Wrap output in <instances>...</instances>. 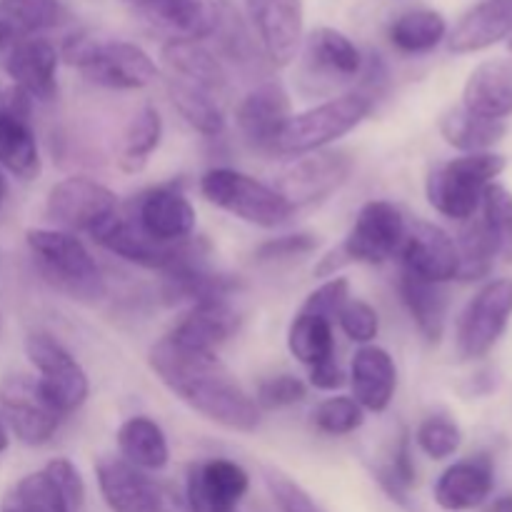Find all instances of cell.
I'll list each match as a JSON object with an SVG mask.
<instances>
[{
	"mask_svg": "<svg viewBox=\"0 0 512 512\" xmlns=\"http://www.w3.org/2000/svg\"><path fill=\"white\" fill-rule=\"evenodd\" d=\"M148 365L160 383L190 410L233 433H255L260 408L215 353H195L160 338L148 350Z\"/></svg>",
	"mask_w": 512,
	"mask_h": 512,
	"instance_id": "obj_1",
	"label": "cell"
},
{
	"mask_svg": "<svg viewBox=\"0 0 512 512\" xmlns=\"http://www.w3.org/2000/svg\"><path fill=\"white\" fill-rule=\"evenodd\" d=\"M25 243L43 278L70 300L98 303L105 298L103 273L78 235L58 228H30Z\"/></svg>",
	"mask_w": 512,
	"mask_h": 512,
	"instance_id": "obj_2",
	"label": "cell"
},
{
	"mask_svg": "<svg viewBox=\"0 0 512 512\" xmlns=\"http://www.w3.org/2000/svg\"><path fill=\"white\" fill-rule=\"evenodd\" d=\"M60 58L78 68L90 83L110 90H140L158 78L155 60L128 40H100L75 33L63 43Z\"/></svg>",
	"mask_w": 512,
	"mask_h": 512,
	"instance_id": "obj_3",
	"label": "cell"
},
{
	"mask_svg": "<svg viewBox=\"0 0 512 512\" xmlns=\"http://www.w3.org/2000/svg\"><path fill=\"white\" fill-rule=\"evenodd\" d=\"M505 170V158L498 153H468L435 165L425 180L428 203L450 220L475 218L485 188Z\"/></svg>",
	"mask_w": 512,
	"mask_h": 512,
	"instance_id": "obj_4",
	"label": "cell"
},
{
	"mask_svg": "<svg viewBox=\"0 0 512 512\" xmlns=\"http://www.w3.org/2000/svg\"><path fill=\"white\" fill-rule=\"evenodd\" d=\"M375 108V100L363 93H345L333 100L313 105L303 113L290 115L280 133L275 153L278 155H308L315 150H325L330 143L348 135L350 130L358 128Z\"/></svg>",
	"mask_w": 512,
	"mask_h": 512,
	"instance_id": "obj_5",
	"label": "cell"
},
{
	"mask_svg": "<svg viewBox=\"0 0 512 512\" xmlns=\"http://www.w3.org/2000/svg\"><path fill=\"white\" fill-rule=\"evenodd\" d=\"M200 193L215 208L258 228H278L295 213L288 200L248 173L233 168H210L200 178Z\"/></svg>",
	"mask_w": 512,
	"mask_h": 512,
	"instance_id": "obj_6",
	"label": "cell"
},
{
	"mask_svg": "<svg viewBox=\"0 0 512 512\" xmlns=\"http://www.w3.org/2000/svg\"><path fill=\"white\" fill-rule=\"evenodd\" d=\"M25 355L30 365L38 370L40 390L60 415H70L83 408L90 395L88 375L53 335L43 330L28 333Z\"/></svg>",
	"mask_w": 512,
	"mask_h": 512,
	"instance_id": "obj_7",
	"label": "cell"
},
{
	"mask_svg": "<svg viewBox=\"0 0 512 512\" xmlns=\"http://www.w3.org/2000/svg\"><path fill=\"white\" fill-rule=\"evenodd\" d=\"M45 215L58 230L95 235L118 215V198L108 185L88 175H70L50 188Z\"/></svg>",
	"mask_w": 512,
	"mask_h": 512,
	"instance_id": "obj_8",
	"label": "cell"
},
{
	"mask_svg": "<svg viewBox=\"0 0 512 512\" xmlns=\"http://www.w3.org/2000/svg\"><path fill=\"white\" fill-rule=\"evenodd\" d=\"M98 245H103L110 253L120 255L128 263L140 265L148 270H160V273H173V270L185 268V265L203 263L208 255V243L200 238L183 240V243H155L148 235L140 233L128 218L115 215L103 230L93 235Z\"/></svg>",
	"mask_w": 512,
	"mask_h": 512,
	"instance_id": "obj_9",
	"label": "cell"
},
{
	"mask_svg": "<svg viewBox=\"0 0 512 512\" xmlns=\"http://www.w3.org/2000/svg\"><path fill=\"white\" fill-rule=\"evenodd\" d=\"M0 413L10 433L30 448L50 443L63 420L40 390L38 378L25 373H10L0 380Z\"/></svg>",
	"mask_w": 512,
	"mask_h": 512,
	"instance_id": "obj_10",
	"label": "cell"
},
{
	"mask_svg": "<svg viewBox=\"0 0 512 512\" xmlns=\"http://www.w3.org/2000/svg\"><path fill=\"white\" fill-rule=\"evenodd\" d=\"M512 318V278L490 280L478 290L458 320L455 348L463 360L485 358L503 338Z\"/></svg>",
	"mask_w": 512,
	"mask_h": 512,
	"instance_id": "obj_11",
	"label": "cell"
},
{
	"mask_svg": "<svg viewBox=\"0 0 512 512\" xmlns=\"http://www.w3.org/2000/svg\"><path fill=\"white\" fill-rule=\"evenodd\" d=\"M353 173V158L343 150H315L298 155L283 173L278 175L273 188L290 203V208H310L323 203L338 193L345 180Z\"/></svg>",
	"mask_w": 512,
	"mask_h": 512,
	"instance_id": "obj_12",
	"label": "cell"
},
{
	"mask_svg": "<svg viewBox=\"0 0 512 512\" xmlns=\"http://www.w3.org/2000/svg\"><path fill=\"white\" fill-rule=\"evenodd\" d=\"M405 233L408 223L398 205L390 200H370L358 210L353 228L338 248L348 263L380 265L400 253Z\"/></svg>",
	"mask_w": 512,
	"mask_h": 512,
	"instance_id": "obj_13",
	"label": "cell"
},
{
	"mask_svg": "<svg viewBox=\"0 0 512 512\" xmlns=\"http://www.w3.org/2000/svg\"><path fill=\"white\" fill-rule=\"evenodd\" d=\"M128 220L155 243L170 245L193 238L198 215L188 195L178 185L168 183L140 193Z\"/></svg>",
	"mask_w": 512,
	"mask_h": 512,
	"instance_id": "obj_14",
	"label": "cell"
},
{
	"mask_svg": "<svg viewBox=\"0 0 512 512\" xmlns=\"http://www.w3.org/2000/svg\"><path fill=\"white\" fill-rule=\"evenodd\" d=\"M250 475L228 458L193 463L185 475V503L190 512H238L248 495Z\"/></svg>",
	"mask_w": 512,
	"mask_h": 512,
	"instance_id": "obj_15",
	"label": "cell"
},
{
	"mask_svg": "<svg viewBox=\"0 0 512 512\" xmlns=\"http://www.w3.org/2000/svg\"><path fill=\"white\" fill-rule=\"evenodd\" d=\"M30 105L33 100L15 85L0 98V168L20 180H35L43 170Z\"/></svg>",
	"mask_w": 512,
	"mask_h": 512,
	"instance_id": "obj_16",
	"label": "cell"
},
{
	"mask_svg": "<svg viewBox=\"0 0 512 512\" xmlns=\"http://www.w3.org/2000/svg\"><path fill=\"white\" fill-rule=\"evenodd\" d=\"M250 23L275 68L295 60L305 33L303 0H245Z\"/></svg>",
	"mask_w": 512,
	"mask_h": 512,
	"instance_id": "obj_17",
	"label": "cell"
},
{
	"mask_svg": "<svg viewBox=\"0 0 512 512\" xmlns=\"http://www.w3.org/2000/svg\"><path fill=\"white\" fill-rule=\"evenodd\" d=\"M293 115L290 95L283 83L268 80L260 83L240 100L235 110V125L245 143L258 153H275L280 133Z\"/></svg>",
	"mask_w": 512,
	"mask_h": 512,
	"instance_id": "obj_18",
	"label": "cell"
},
{
	"mask_svg": "<svg viewBox=\"0 0 512 512\" xmlns=\"http://www.w3.org/2000/svg\"><path fill=\"white\" fill-rule=\"evenodd\" d=\"M143 13L168 40H198L223 33L233 20L228 0H150Z\"/></svg>",
	"mask_w": 512,
	"mask_h": 512,
	"instance_id": "obj_19",
	"label": "cell"
},
{
	"mask_svg": "<svg viewBox=\"0 0 512 512\" xmlns=\"http://www.w3.org/2000/svg\"><path fill=\"white\" fill-rule=\"evenodd\" d=\"M403 270L430 280V283H450L458 278L460 255L455 240L440 225L428 220H415L408 228L400 248Z\"/></svg>",
	"mask_w": 512,
	"mask_h": 512,
	"instance_id": "obj_20",
	"label": "cell"
},
{
	"mask_svg": "<svg viewBox=\"0 0 512 512\" xmlns=\"http://www.w3.org/2000/svg\"><path fill=\"white\" fill-rule=\"evenodd\" d=\"M95 478L110 512H160V485L123 458H100L95 465Z\"/></svg>",
	"mask_w": 512,
	"mask_h": 512,
	"instance_id": "obj_21",
	"label": "cell"
},
{
	"mask_svg": "<svg viewBox=\"0 0 512 512\" xmlns=\"http://www.w3.org/2000/svg\"><path fill=\"white\" fill-rule=\"evenodd\" d=\"M240 328V315L228 300H205L190 305L165 338L195 353H215Z\"/></svg>",
	"mask_w": 512,
	"mask_h": 512,
	"instance_id": "obj_22",
	"label": "cell"
},
{
	"mask_svg": "<svg viewBox=\"0 0 512 512\" xmlns=\"http://www.w3.org/2000/svg\"><path fill=\"white\" fill-rule=\"evenodd\" d=\"M60 53L50 40L30 38L13 45L5 58V73L30 100H53L58 95Z\"/></svg>",
	"mask_w": 512,
	"mask_h": 512,
	"instance_id": "obj_23",
	"label": "cell"
},
{
	"mask_svg": "<svg viewBox=\"0 0 512 512\" xmlns=\"http://www.w3.org/2000/svg\"><path fill=\"white\" fill-rule=\"evenodd\" d=\"M353 398L365 413H385L398 390V368L393 355L378 345H360L350 365Z\"/></svg>",
	"mask_w": 512,
	"mask_h": 512,
	"instance_id": "obj_24",
	"label": "cell"
},
{
	"mask_svg": "<svg viewBox=\"0 0 512 512\" xmlns=\"http://www.w3.org/2000/svg\"><path fill=\"white\" fill-rule=\"evenodd\" d=\"M512 35V0H480L448 33V48L458 55L480 53Z\"/></svg>",
	"mask_w": 512,
	"mask_h": 512,
	"instance_id": "obj_25",
	"label": "cell"
},
{
	"mask_svg": "<svg viewBox=\"0 0 512 512\" xmlns=\"http://www.w3.org/2000/svg\"><path fill=\"white\" fill-rule=\"evenodd\" d=\"M495 485L493 465L485 458L460 460L443 470L433 488V498L445 512H468L490 498Z\"/></svg>",
	"mask_w": 512,
	"mask_h": 512,
	"instance_id": "obj_26",
	"label": "cell"
},
{
	"mask_svg": "<svg viewBox=\"0 0 512 512\" xmlns=\"http://www.w3.org/2000/svg\"><path fill=\"white\" fill-rule=\"evenodd\" d=\"M160 60L168 70V78L183 80L218 98L228 90V73L223 63L198 40H165L160 48Z\"/></svg>",
	"mask_w": 512,
	"mask_h": 512,
	"instance_id": "obj_27",
	"label": "cell"
},
{
	"mask_svg": "<svg viewBox=\"0 0 512 512\" xmlns=\"http://www.w3.org/2000/svg\"><path fill=\"white\" fill-rule=\"evenodd\" d=\"M463 108L490 120L512 115V60L495 58L480 63L463 88Z\"/></svg>",
	"mask_w": 512,
	"mask_h": 512,
	"instance_id": "obj_28",
	"label": "cell"
},
{
	"mask_svg": "<svg viewBox=\"0 0 512 512\" xmlns=\"http://www.w3.org/2000/svg\"><path fill=\"white\" fill-rule=\"evenodd\" d=\"M363 53L358 45L340 30L320 25L305 38V65L313 73L330 80L358 78L363 70Z\"/></svg>",
	"mask_w": 512,
	"mask_h": 512,
	"instance_id": "obj_29",
	"label": "cell"
},
{
	"mask_svg": "<svg viewBox=\"0 0 512 512\" xmlns=\"http://www.w3.org/2000/svg\"><path fill=\"white\" fill-rule=\"evenodd\" d=\"M398 290L418 333L428 343H440L445 333V318H448V293L443 290V285L430 283V280L403 270Z\"/></svg>",
	"mask_w": 512,
	"mask_h": 512,
	"instance_id": "obj_30",
	"label": "cell"
},
{
	"mask_svg": "<svg viewBox=\"0 0 512 512\" xmlns=\"http://www.w3.org/2000/svg\"><path fill=\"white\" fill-rule=\"evenodd\" d=\"M63 20L60 0H0V50L38 38Z\"/></svg>",
	"mask_w": 512,
	"mask_h": 512,
	"instance_id": "obj_31",
	"label": "cell"
},
{
	"mask_svg": "<svg viewBox=\"0 0 512 512\" xmlns=\"http://www.w3.org/2000/svg\"><path fill=\"white\" fill-rule=\"evenodd\" d=\"M115 443H118L120 458L143 473L163 470L170 460L168 438H165L163 428L145 415H133L125 420L118 428Z\"/></svg>",
	"mask_w": 512,
	"mask_h": 512,
	"instance_id": "obj_32",
	"label": "cell"
},
{
	"mask_svg": "<svg viewBox=\"0 0 512 512\" xmlns=\"http://www.w3.org/2000/svg\"><path fill=\"white\" fill-rule=\"evenodd\" d=\"M238 280L233 275L213 273L205 263L185 265V268L165 273L163 298L165 303H205V300H228L230 293L238 290Z\"/></svg>",
	"mask_w": 512,
	"mask_h": 512,
	"instance_id": "obj_33",
	"label": "cell"
},
{
	"mask_svg": "<svg viewBox=\"0 0 512 512\" xmlns=\"http://www.w3.org/2000/svg\"><path fill=\"white\" fill-rule=\"evenodd\" d=\"M505 133H508L505 120L483 118V115L470 113L463 105L450 108L440 118V135L445 138V143L453 145L463 155L490 153V148L498 145L505 138Z\"/></svg>",
	"mask_w": 512,
	"mask_h": 512,
	"instance_id": "obj_34",
	"label": "cell"
},
{
	"mask_svg": "<svg viewBox=\"0 0 512 512\" xmlns=\"http://www.w3.org/2000/svg\"><path fill=\"white\" fill-rule=\"evenodd\" d=\"M388 38L405 55H423L448 38V20L433 8H413L390 23Z\"/></svg>",
	"mask_w": 512,
	"mask_h": 512,
	"instance_id": "obj_35",
	"label": "cell"
},
{
	"mask_svg": "<svg viewBox=\"0 0 512 512\" xmlns=\"http://www.w3.org/2000/svg\"><path fill=\"white\" fill-rule=\"evenodd\" d=\"M165 85H168L170 103H173V108L178 110L180 118H183L190 128L198 130L205 138H218V135L223 133L225 113L218 95L175 78L165 80Z\"/></svg>",
	"mask_w": 512,
	"mask_h": 512,
	"instance_id": "obj_36",
	"label": "cell"
},
{
	"mask_svg": "<svg viewBox=\"0 0 512 512\" xmlns=\"http://www.w3.org/2000/svg\"><path fill=\"white\" fill-rule=\"evenodd\" d=\"M288 350L308 370L335 358L333 320L298 310L288 325Z\"/></svg>",
	"mask_w": 512,
	"mask_h": 512,
	"instance_id": "obj_37",
	"label": "cell"
},
{
	"mask_svg": "<svg viewBox=\"0 0 512 512\" xmlns=\"http://www.w3.org/2000/svg\"><path fill=\"white\" fill-rule=\"evenodd\" d=\"M160 140H163V118L153 105H145L130 118L128 128H125L123 143L118 150V168L128 175L145 170L150 155L158 150Z\"/></svg>",
	"mask_w": 512,
	"mask_h": 512,
	"instance_id": "obj_38",
	"label": "cell"
},
{
	"mask_svg": "<svg viewBox=\"0 0 512 512\" xmlns=\"http://www.w3.org/2000/svg\"><path fill=\"white\" fill-rule=\"evenodd\" d=\"M480 223L493 240L498 258L512 260V193L498 183H490L480 200Z\"/></svg>",
	"mask_w": 512,
	"mask_h": 512,
	"instance_id": "obj_39",
	"label": "cell"
},
{
	"mask_svg": "<svg viewBox=\"0 0 512 512\" xmlns=\"http://www.w3.org/2000/svg\"><path fill=\"white\" fill-rule=\"evenodd\" d=\"M373 473L375 480L380 483V488L390 495V500H395V503L400 505H408V490L418 483V470H415L413 445H410L408 433L400 435L390 463L380 465Z\"/></svg>",
	"mask_w": 512,
	"mask_h": 512,
	"instance_id": "obj_40",
	"label": "cell"
},
{
	"mask_svg": "<svg viewBox=\"0 0 512 512\" xmlns=\"http://www.w3.org/2000/svg\"><path fill=\"white\" fill-rule=\"evenodd\" d=\"M365 410L355 403L353 395H338L328 398L313 410V425L323 435L330 438H343L363 428Z\"/></svg>",
	"mask_w": 512,
	"mask_h": 512,
	"instance_id": "obj_41",
	"label": "cell"
},
{
	"mask_svg": "<svg viewBox=\"0 0 512 512\" xmlns=\"http://www.w3.org/2000/svg\"><path fill=\"white\" fill-rule=\"evenodd\" d=\"M10 493L28 512H70L63 493H60L55 480L45 470L20 478L10 488Z\"/></svg>",
	"mask_w": 512,
	"mask_h": 512,
	"instance_id": "obj_42",
	"label": "cell"
},
{
	"mask_svg": "<svg viewBox=\"0 0 512 512\" xmlns=\"http://www.w3.org/2000/svg\"><path fill=\"white\" fill-rule=\"evenodd\" d=\"M415 443L428 458L448 460L460 450L463 433H460L455 420L445 418V415H430L420 423L418 433H415Z\"/></svg>",
	"mask_w": 512,
	"mask_h": 512,
	"instance_id": "obj_43",
	"label": "cell"
},
{
	"mask_svg": "<svg viewBox=\"0 0 512 512\" xmlns=\"http://www.w3.org/2000/svg\"><path fill=\"white\" fill-rule=\"evenodd\" d=\"M263 480L280 512H325L298 480H293L280 468H265Z\"/></svg>",
	"mask_w": 512,
	"mask_h": 512,
	"instance_id": "obj_44",
	"label": "cell"
},
{
	"mask_svg": "<svg viewBox=\"0 0 512 512\" xmlns=\"http://www.w3.org/2000/svg\"><path fill=\"white\" fill-rule=\"evenodd\" d=\"M308 398V385L298 378V375H273V378H265L258 383L253 400L255 405L263 410H283L290 405H298Z\"/></svg>",
	"mask_w": 512,
	"mask_h": 512,
	"instance_id": "obj_45",
	"label": "cell"
},
{
	"mask_svg": "<svg viewBox=\"0 0 512 512\" xmlns=\"http://www.w3.org/2000/svg\"><path fill=\"white\" fill-rule=\"evenodd\" d=\"M335 320H338L340 330H343L353 343L373 345V340L378 338V330H380L378 310H375L370 303H365V300L350 298Z\"/></svg>",
	"mask_w": 512,
	"mask_h": 512,
	"instance_id": "obj_46",
	"label": "cell"
},
{
	"mask_svg": "<svg viewBox=\"0 0 512 512\" xmlns=\"http://www.w3.org/2000/svg\"><path fill=\"white\" fill-rule=\"evenodd\" d=\"M350 300V280L343 278V275H333V278L325 280L323 285L313 290V293L305 298L303 308L305 313L323 315V318L333 320L338 318V313L343 310V305Z\"/></svg>",
	"mask_w": 512,
	"mask_h": 512,
	"instance_id": "obj_47",
	"label": "cell"
},
{
	"mask_svg": "<svg viewBox=\"0 0 512 512\" xmlns=\"http://www.w3.org/2000/svg\"><path fill=\"white\" fill-rule=\"evenodd\" d=\"M318 250V235L313 233H290L280 235V238L265 240L258 250H255V260L258 263H278V260L300 258Z\"/></svg>",
	"mask_w": 512,
	"mask_h": 512,
	"instance_id": "obj_48",
	"label": "cell"
},
{
	"mask_svg": "<svg viewBox=\"0 0 512 512\" xmlns=\"http://www.w3.org/2000/svg\"><path fill=\"white\" fill-rule=\"evenodd\" d=\"M45 473L55 480L58 490L63 493L70 512H83L85 508V480L80 470L68 458H55L45 465Z\"/></svg>",
	"mask_w": 512,
	"mask_h": 512,
	"instance_id": "obj_49",
	"label": "cell"
},
{
	"mask_svg": "<svg viewBox=\"0 0 512 512\" xmlns=\"http://www.w3.org/2000/svg\"><path fill=\"white\" fill-rule=\"evenodd\" d=\"M345 383H348V375L343 373V368H340V363L335 358L310 368V385L323 390V393H335V390L343 388Z\"/></svg>",
	"mask_w": 512,
	"mask_h": 512,
	"instance_id": "obj_50",
	"label": "cell"
},
{
	"mask_svg": "<svg viewBox=\"0 0 512 512\" xmlns=\"http://www.w3.org/2000/svg\"><path fill=\"white\" fill-rule=\"evenodd\" d=\"M160 495H163L160 512H190L188 503H185V493H180L173 485H160Z\"/></svg>",
	"mask_w": 512,
	"mask_h": 512,
	"instance_id": "obj_51",
	"label": "cell"
},
{
	"mask_svg": "<svg viewBox=\"0 0 512 512\" xmlns=\"http://www.w3.org/2000/svg\"><path fill=\"white\" fill-rule=\"evenodd\" d=\"M0 512H28V510H25L23 505L13 498V493L8 490V493L3 495V500H0Z\"/></svg>",
	"mask_w": 512,
	"mask_h": 512,
	"instance_id": "obj_52",
	"label": "cell"
},
{
	"mask_svg": "<svg viewBox=\"0 0 512 512\" xmlns=\"http://www.w3.org/2000/svg\"><path fill=\"white\" fill-rule=\"evenodd\" d=\"M8 445H10V430H8V425H5L3 413H0V455L8 450Z\"/></svg>",
	"mask_w": 512,
	"mask_h": 512,
	"instance_id": "obj_53",
	"label": "cell"
},
{
	"mask_svg": "<svg viewBox=\"0 0 512 512\" xmlns=\"http://www.w3.org/2000/svg\"><path fill=\"white\" fill-rule=\"evenodd\" d=\"M490 512H512V495H503V498L495 500L493 510Z\"/></svg>",
	"mask_w": 512,
	"mask_h": 512,
	"instance_id": "obj_54",
	"label": "cell"
},
{
	"mask_svg": "<svg viewBox=\"0 0 512 512\" xmlns=\"http://www.w3.org/2000/svg\"><path fill=\"white\" fill-rule=\"evenodd\" d=\"M5 195H8V183H5V175L3 170H0V205L5 203Z\"/></svg>",
	"mask_w": 512,
	"mask_h": 512,
	"instance_id": "obj_55",
	"label": "cell"
},
{
	"mask_svg": "<svg viewBox=\"0 0 512 512\" xmlns=\"http://www.w3.org/2000/svg\"><path fill=\"white\" fill-rule=\"evenodd\" d=\"M130 3H135V5H140V8H143V5L150 3V0H130Z\"/></svg>",
	"mask_w": 512,
	"mask_h": 512,
	"instance_id": "obj_56",
	"label": "cell"
},
{
	"mask_svg": "<svg viewBox=\"0 0 512 512\" xmlns=\"http://www.w3.org/2000/svg\"><path fill=\"white\" fill-rule=\"evenodd\" d=\"M510 50H512V35H510Z\"/></svg>",
	"mask_w": 512,
	"mask_h": 512,
	"instance_id": "obj_57",
	"label": "cell"
},
{
	"mask_svg": "<svg viewBox=\"0 0 512 512\" xmlns=\"http://www.w3.org/2000/svg\"><path fill=\"white\" fill-rule=\"evenodd\" d=\"M0 98H3V88H0Z\"/></svg>",
	"mask_w": 512,
	"mask_h": 512,
	"instance_id": "obj_58",
	"label": "cell"
}]
</instances>
